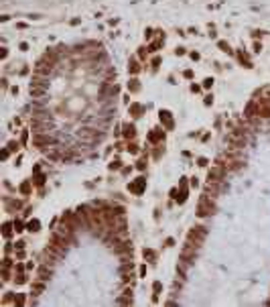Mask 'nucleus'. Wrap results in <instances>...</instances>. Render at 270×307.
<instances>
[{
	"instance_id": "f257e3e1",
	"label": "nucleus",
	"mask_w": 270,
	"mask_h": 307,
	"mask_svg": "<svg viewBox=\"0 0 270 307\" xmlns=\"http://www.w3.org/2000/svg\"><path fill=\"white\" fill-rule=\"evenodd\" d=\"M205 236H207V230H205L203 226H195L191 232H189V236H187V242L199 248V246L203 244V240H205Z\"/></svg>"
},
{
	"instance_id": "f03ea898",
	"label": "nucleus",
	"mask_w": 270,
	"mask_h": 307,
	"mask_svg": "<svg viewBox=\"0 0 270 307\" xmlns=\"http://www.w3.org/2000/svg\"><path fill=\"white\" fill-rule=\"evenodd\" d=\"M213 212H215V205L211 201V197L209 195H203L201 201H199V207H197V214L201 218H205V216H211Z\"/></svg>"
},
{
	"instance_id": "7ed1b4c3",
	"label": "nucleus",
	"mask_w": 270,
	"mask_h": 307,
	"mask_svg": "<svg viewBox=\"0 0 270 307\" xmlns=\"http://www.w3.org/2000/svg\"><path fill=\"white\" fill-rule=\"evenodd\" d=\"M130 189H132V191H136V193H140V191H142V179H138V183L130 185Z\"/></svg>"
},
{
	"instance_id": "20e7f679",
	"label": "nucleus",
	"mask_w": 270,
	"mask_h": 307,
	"mask_svg": "<svg viewBox=\"0 0 270 307\" xmlns=\"http://www.w3.org/2000/svg\"><path fill=\"white\" fill-rule=\"evenodd\" d=\"M37 228H39V222H31V224H29V230H31V232H37Z\"/></svg>"
},
{
	"instance_id": "39448f33",
	"label": "nucleus",
	"mask_w": 270,
	"mask_h": 307,
	"mask_svg": "<svg viewBox=\"0 0 270 307\" xmlns=\"http://www.w3.org/2000/svg\"><path fill=\"white\" fill-rule=\"evenodd\" d=\"M4 236H10V226L8 224H4Z\"/></svg>"
}]
</instances>
